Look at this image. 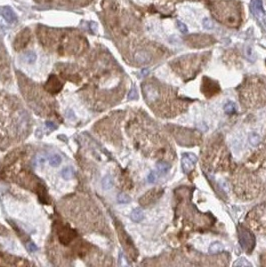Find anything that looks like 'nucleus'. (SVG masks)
I'll return each instance as SVG.
<instances>
[{
    "label": "nucleus",
    "instance_id": "1",
    "mask_svg": "<svg viewBox=\"0 0 266 267\" xmlns=\"http://www.w3.org/2000/svg\"><path fill=\"white\" fill-rule=\"evenodd\" d=\"M239 238H240V244L243 249L248 251L252 250V248L254 246L255 240L253 235L250 233L248 230L240 227L239 228Z\"/></svg>",
    "mask_w": 266,
    "mask_h": 267
},
{
    "label": "nucleus",
    "instance_id": "2",
    "mask_svg": "<svg viewBox=\"0 0 266 267\" xmlns=\"http://www.w3.org/2000/svg\"><path fill=\"white\" fill-rule=\"evenodd\" d=\"M58 237L61 243H63V244H68L75 237V232L72 229H69L67 227H63L61 231L59 232Z\"/></svg>",
    "mask_w": 266,
    "mask_h": 267
},
{
    "label": "nucleus",
    "instance_id": "3",
    "mask_svg": "<svg viewBox=\"0 0 266 267\" xmlns=\"http://www.w3.org/2000/svg\"><path fill=\"white\" fill-rule=\"evenodd\" d=\"M197 161L196 156H194L193 154H185L182 158V168L185 172H189L191 171L194 167V163Z\"/></svg>",
    "mask_w": 266,
    "mask_h": 267
},
{
    "label": "nucleus",
    "instance_id": "4",
    "mask_svg": "<svg viewBox=\"0 0 266 267\" xmlns=\"http://www.w3.org/2000/svg\"><path fill=\"white\" fill-rule=\"evenodd\" d=\"M46 88L51 92V93H55V92H58L61 90L62 88V83L57 79L55 76H51L49 78L48 82L46 84Z\"/></svg>",
    "mask_w": 266,
    "mask_h": 267
},
{
    "label": "nucleus",
    "instance_id": "5",
    "mask_svg": "<svg viewBox=\"0 0 266 267\" xmlns=\"http://www.w3.org/2000/svg\"><path fill=\"white\" fill-rule=\"evenodd\" d=\"M1 15L3 16L4 20L8 23H13V22H15V20H16V15H15V13L13 12L12 9L9 8V7H4V8H2Z\"/></svg>",
    "mask_w": 266,
    "mask_h": 267
},
{
    "label": "nucleus",
    "instance_id": "6",
    "mask_svg": "<svg viewBox=\"0 0 266 267\" xmlns=\"http://www.w3.org/2000/svg\"><path fill=\"white\" fill-rule=\"evenodd\" d=\"M134 58H135V61L139 63V64H144V63H147L150 61L149 54L145 51H138L135 54Z\"/></svg>",
    "mask_w": 266,
    "mask_h": 267
},
{
    "label": "nucleus",
    "instance_id": "7",
    "mask_svg": "<svg viewBox=\"0 0 266 267\" xmlns=\"http://www.w3.org/2000/svg\"><path fill=\"white\" fill-rule=\"evenodd\" d=\"M143 216H144L143 212H142V210L139 209V208L134 209L130 214V217L134 222H140L142 219H143Z\"/></svg>",
    "mask_w": 266,
    "mask_h": 267
},
{
    "label": "nucleus",
    "instance_id": "8",
    "mask_svg": "<svg viewBox=\"0 0 266 267\" xmlns=\"http://www.w3.org/2000/svg\"><path fill=\"white\" fill-rule=\"evenodd\" d=\"M157 169L161 175H165V174H167L168 171H169L170 166H169V164H167V163L159 162V163H157Z\"/></svg>",
    "mask_w": 266,
    "mask_h": 267
},
{
    "label": "nucleus",
    "instance_id": "9",
    "mask_svg": "<svg viewBox=\"0 0 266 267\" xmlns=\"http://www.w3.org/2000/svg\"><path fill=\"white\" fill-rule=\"evenodd\" d=\"M223 250V245L219 242H215L213 244L210 245L209 247V251L211 254H216V253L220 252V251Z\"/></svg>",
    "mask_w": 266,
    "mask_h": 267
},
{
    "label": "nucleus",
    "instance_id": "10",
    "mask_svg": "<svg viewBox=\"0 0 266 267\" xmlns=\"http://www.w3.org/2000/svg\"><path fill=\"white\" fill-rule=\"evenodd\" d=\"M102 186L105 190H108L113 186V180L110 175H106L102 180Z\"/></svg>",
    "mask_w": 266,
    "mask_h": 267
},
{
    "label": "nucleus",
    "instance_id": "11",
    "mask_svg": "<svg viewBox=\"0 0 266 267\" xmlns=\"http://www.w3.org/2000/svg\"><path fill=\"white\" fill-rule=\"evenodd\" d=\"M24 59L27 63L31 64V63H34L36 61V59H37V55L34 53L33 51H28L27 53H25V55H24Z\"/></svg>",
    "mask_w": 266,
    "mask_h": 267
},
{
    "label": "nucleus",
    "instance_id": "12",
    "mask_svg": "<svg viewBox=\"0 0 266 267\" xmlns=\"http://www.w3.org/2000/svg\"><path fill=\"white\" fill-rule=\"evenodd\" d=\"M61 163V157L58 154H54L49 158V164L53 167H57Z\"/></svg>",
    "mask_w": 266,
    "mask_h": 267
},
{
    "label": "nucleus",
    "instance_id": "13",
    "mask_svg": "<svg viewBox=\"0 0 266 267\" xmlns=\"http://www.w3.org/2000/svg\"><path fill=\"white\" fill-rule=\"evenodd\" d=\"M61 176L64 179H66V180H69V179H71L73 177V171H72V169H71L70 167L64 168L61 171Z\"/></svg>",
    "mask_w": 266,
    "mask_h": 267
},
{
    "label": "nucleus",
    "instance_id": "14",
    "mask_svg": "<svg viewBox=\"0 0 266 267\" xmlns=\"http://www.w3.org/2000/svg\"><path fill=\"white\" fill-rule=\"evenodd\" d=\"M130 197L127 196L126 194H123V193H120L117 195V201L121 203V204H126V203H129L130 202Z\"/></svg>",
    "mask_w": 266,
    "mask_h": 267
},
{
    "label": "nucleus",
    "instance_id": "15",
    "mask_svg": "<svg viewBox=\"0 0 266 267\" xmlns=\"http://www.w3.org/2000/svg\"><path fill=\"white\" fill-rule=\"evenodd\" d=\"M250 143H251L253 146H257L258 143H259V136L256 133H252L250 135Z\"/></svg>",
    "mask_w": 266,
    "mask_h": 267
},
{
    "label": "nucleus",
    "instance_id": "16",
    "mask_svg": "<svg viewBox=\"0 0 266 267\" xmlns=\"http://www.w3.org/2000/svg\"><path fill=\"white\" fill-rule=\"evenodd\" d=\"M234 104L232 102H228L227 104L225 105V112L228 113V114H232V113L234 112Z\"/></svg>",
    "mask_w": 266,
    "mask_h": 267
},
{
    "label": "nucleus",
    "instance_id": "17",
    "mask_svg": "<svg viewBox=\"0 0 266 267\" xmlns=\"http://www.w3.org/2000/svg\"><path fill=\"white\" fill-rule=\"evenodd\" d=\"M156 178H157L156 172H154V171H151V172L149 173V175L147 176V181H148L149 183H154V182L156 181Z\"/></svg>",
    "mask_w": 266,
    "mask_h": 267
},
{
    "label": "nucleus",
    "instance_id": "18",
    "mask_svg": "<svg viewBox=\"0 0 266 267\" xmlns=\"http://www.w3.org/2000/svg\"><path fill=\"white\" fill-rule=\"evenodd\" d=\"M177 27H178L179 30H180V32L187 33V31H188L187 27H186V25L184 24V23L181 22V21H178V22H177Z\"/></svg>",
    "mask_w": 266,
    "mask_h": 267
},
{
    "label": "nucleus",
    "instance_id": "19",
    "mask_svg": "<svg viewBox=\"0 0 266 267\" xmlns=\"http://www.w3.org/2000/svg\"><path fill=\"white\" fill-rule=\"evenodd\" d=\"M203 26L206 29H212L213 28L212 22L210 21V19H208V18H204L203 19Z\"/></svg>",
    "mask_w": 266,
    "mask_h": 267
},
{
    "label": "nucleus",
    "instance_id": "20",
    "mask_svg": "<svg viewBox=\"0 0 266 267\" xmlns=\"http://www.w3.org/2000/svg\"><path fill=\"white\" fill-rule=\"evenodd\" d=\"M26 247H27L28 251H30V252H35V251H37V249H38V247L36 246V245L34 244V243H32V242L27 243Z\"/></svg>",
    "mask_w": 266,
    "mask_h": 267
},
{
    "label": "nucleus",
    "instance_id": "21",
    "mask_svg": "<svg viewBox=\"0 0 266 267\" xmlns=\"http://www.w3.org/2000/svg\"><path fill=\"white\" fill-rule=\"evenodd\" d=\"M128 98L129 99H136L137 98V92H136L135 88H132L130 90V92H129V94H128Z\"/></svg>",
    "mask_w": 266,
    "mask_h": 267
},
{
    "label": "nucleus",
    "instance_id": "22",
    "mask_svg": "<svg viewBox=\"0 0 266 267\" xmlns=\"http://www.w3.org/2000/svg\"><path fill=\"white\" fill-rule=\"evenodd\" d=\"M45 126L49 129V130H55V129L57 128L56 124L53 123V122H51V121H47V122L45 123Z\"/></svg>",
    "mask_w": 266,
    "mask_h": 267
},
{
    "label": "nucleus",
    "instance_id": "23",
    "mask_svg": "<svg viewBox=\"0 0 266 267\" xmlns=\"http://www.w3.org/2000/svg\"><path fill=\"white\" fill-rule=\"evenodd\" d=\"M235 265H246V266H249L250 264H249L248 262H246V261L243 259V260H242V261L240 260V262H236V263H235Z\"/></svg>",
    "mask_w": 266,
    "mask_h": 267
},
{
    "label": "nucleus",
    "instance_id": "24",
    "mask_svg": "<svg viewBox=\"0 0 266 267\" xmlns=\"http://www.w3.org/2000/svg\"><path fill=\"white\" fill-rule=\"evenodd\" d=\"M90 26H91V29H92V31H95L96 30V25H95V23H91L90 24Z\"/></svg>",
    "mask_w": 266,
    "mask_h": 267
},
{
    "label": "nucleus",
    "instance_id": "25",
    "mask_svg": "<svg viewBox=\"0 0 266 267\" xmlns=\"http://www.w3.org/2000/svg\"><path fill=\"white\" fill-rule=\"evenodd\" d=\"M148 72H149L148 69H143V70H142L141 74H142V75H146V74H148Z\"/></svg>",
    "mask_w": 266,
    "mask_h": 267
}]
</instances>
